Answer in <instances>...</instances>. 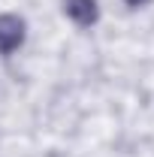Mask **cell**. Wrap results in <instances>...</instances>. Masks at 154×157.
<instances>
[{
    "instance_id": "cell-3",
    "label": "cell",
    "mask_w": 154,
    "mask_h": 157,
    "mask_svg": "<svg viewBox=\"0 0 154 157\" xmlns=\"http://www.w3.org/2000/svg\"><path fill=\"white\" fill-rule=\"evenodd\" d=\"M127 6H145V3H151V0H124Z\"/></svg>"
},
{
    "instance_id": "cell-2",
    "label": "cell",
    "mask_w": 154,
    "mask_h": 157,
    "mask_svg": "<svg viewBox=\"0 0 154 157\" xmlns=\"http://www.w3.org/2000/svg\"><path fill=\"white\" fill-rule=\"evenodd\" d=\"M64 12L76 21L79 27H91L100 18V6L97 0H64Z\"/></svg>"
},
{
    "instance_id": "cell-1",
    "label": "cell",
    "mask_w": 154,
    "mask_h": 157,
    "mask_svg": "<svg viewBox=\"0 0 154 157\" xmlns=\"http://www.w3.org/2000/svg\"><path fill=\"white\" fill-rule=\"evenodd\" d=\"M24 33H27L24 18H18V15H0V55H12L24 42Z\"/></svg>"
}]
</instances>
